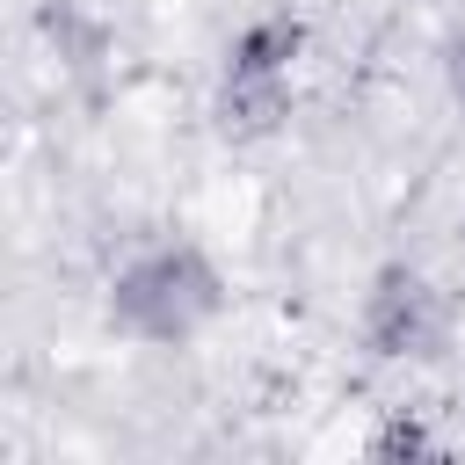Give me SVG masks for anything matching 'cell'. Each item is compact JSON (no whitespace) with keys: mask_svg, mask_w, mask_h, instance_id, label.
Returning a JSON list of instances; mask_svg holds the SVG:
<instances>
[{"mask_svg":"<svg viewBox=\"0 0 465 465\" xmlns=\"http://www.w3.org/2000/svg\"><path fill=\"white\" fill-rule=\"evenodd\" d=\"M356 334L378 363H436L450 349V305L414 262H385L356 305Z\"/></svg>","mask_w":465,"mask_h":465,"instance_id":"7a4b0ae2","label":"cell"},{"mask_svg":"<svg viewBox=\"0 0 465 465\" xmlns=\"http://www.w3.org/2000/svg\"><path fill=\"white\" fill-rule=\"evenodd\" d=\"M363 450H371V458H436L443 443H436V436H429L421 421H407V414H392L385 429H371V443H363Z\"/></svg>","mask_w":465,"mask_h":465,"instance_id":"5b68a950","label":"cell"},{"mask_svg":"<svg viewBox=\"0 0 465 465\" xmlns=\"http://www.w3.org/2000/svg\"><path fill=\"white\" fill-rule=\"evenodd\" d=\"M298 58H305V22L269 7V15H247L232 36H225V58L218 73H269V80H298Z\"/></svg>","mask_w":465,"mask_h":465,"instance_id":"277c9868","label":"cell"},{"mask_svg":"<svg viewBox=\"0 0 465 465\" xmlns=\"http://www.w3.org/2000/svg\"><path fill=\"white\" fill-rule=\"evenodd\" d=\"M291 102H298V80H269V73H218L211 87V131L232 138V145H262L291 124Z\"/></svg>","mask_w":465,"mask_h":465,"instance_id":"3957f363","label":"cell"},{"mask_svg":"<svg viewBox=\"0 0 465 465\" xmlns=\"http://www.w3.org/2000/svg\"><path fill=\"white\" fill-rule=\"evenodd\" d=\"M436 65H443V94L465 109V22L443 36V51H436Z\"/></svg>","mask_w":465,"mask_h":465,"instance_id":"8992f818","label":"cell"},{"mask_svg":"<svg viewBox=\"0 0 465 465\" xmlns=\"http://www.w3.org/2000/svg\"><path fill=\"white\" fill-rule=\"evenodd\" d=\"M102 312H109V327L124 341L182 349L225 312V269L196 240H145V247H131L116 262Z\"/></svg>","mask_w":465,"mask_h":465,"instance_id":"6da1fadb","label":"cell"}]
</instances>
